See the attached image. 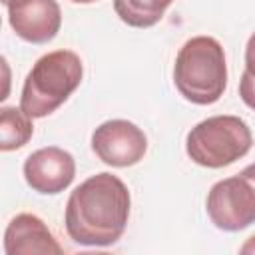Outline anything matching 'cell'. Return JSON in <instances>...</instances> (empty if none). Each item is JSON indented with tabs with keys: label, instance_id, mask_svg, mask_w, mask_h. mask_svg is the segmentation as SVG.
I'll use <instances>...</instances> for the list:
<instances>
[{
	"label": "cell",
	"instance_id": "cell-2",
	"mask_svg": "<svg viewBox=\"0 0 255 255\" xmlns=\"http://www.w3.org/2000/svg\"><path fill=\"white\" fill-rule=\"evenodd\" d=\"M173 84L191 104H215L227 86V64L221 44L211 36L187 40L175 56Z\"/></svg>",
	"mask_w": 255,
	"mask_h": 255
},
{
	"label": "cell",
	"instance_id": "cell-15",
	"mask_svg": "<svg viewBox=\"0 0 255 255\" xmlns=\"http://www.w3.org/2000/svg\"><path fill=\"white\" fill-rule=\"evenodd\" d=\"M72 2H76V4H92L96 0H72Z\"/></svg>",
	"mask_w": 255,
	"mask_h": 255
},
{
	"label": "cell",
	"instance_id": "cell-5",
	"mask_svg": "<svg viewBox=\"0 0 255 255\" xmlns=\"http://www.w3.org/2000/svg\"><path fill=\"white\" fill-rule=\"evenodd\" d=\"M205 209L217 229L241 231L255 223V189L241 173L221 179L209 189Z\"/></svg>",
	"mask_w": 255,
	"mask_h": 255
},
{
	"label": "cell",
	"instance_id": "cell-16",
	"mask_svg": "<svg viewBox=\"0 0 255 255\" xmlns=\"http://www.w3.org/2000/svg\"><path fill=\"white\" fill-rule=\"evenodd\" d=\"M0 2H2V4H8V2H10V0H0Z\"/></svg>",
	"mask_w": 255,
	"mask_h": 255
},
{
	"label": "cell",
	"instance_id": "cell-8",
	"mask_svg": "<svg viewBox=\"0 0 255 255\" xmlns=\"http://www.w3.org/2000/svg\"><path fill=\"white\" fill-rule=\"evenodd\" d=\"M76 175V161L70 151L48 145L30 153L24 161L26 183L44 195H56L64 191Z\"/></svg>",
	"mask_w": 255,
	"mask_h": 255
},
{
	"label": "cell",
	"instance_id": "cell-13",
	"mask_svg": "<svg viewBox=\"0 0 255 255\" xmlns=\"http://www.w3.org/2000/svg\"><path fill=\"white\" fill-rule=\"evenodd\" d=\"M241 175L243 177H247L249 181H251V185H253V189H255V163H251V165H247L243 171H241Z\"/></svg>",
	"mask_w": 255,
	"mask_h": 255
},
{
	"label": "cell",
	"instance_id": "cell-9",
	"mask_svg": "<svg viewBox=\"0 0 255 255\" xmlns=\"http://www.w3.org/2000/svg\"><path fill=\"white\" fill-rule=\"evenodd\" d=\"M6 255H34V253H62L48 225L34 213H18L4 233Z\"/></svg>",
	"mask_w": 255,
	"mask_h": 255
},
{
	"label": "cell",
	"instance_id": "cell-7",
	"mask_svg": "<svg viewBox=\"0 0 255 255\" xmlns=\"http://www.w3.org/2000/svg\"><path fill=\"white\" fill-rule=\"evenodd\" d=\"M8 22L16 36L30 44H46L62 26V10L56 0H10Z\"/></svg>",
	"mask_w": 255,
	"mask_h": 255
},
{
	"label": "cell",
	"instance_id": "cell-1",
	"mask_svg": "<svg viewBox=\"0 0 255 255\" xmlns=\"http://www.w3.org/2000/svg\"><path fill=\"white\" fill-rule=\"evenodd\" d=\"M129 191L108 171L82 181L66 203V231L74 243L88 247L114 245L126 231L129 217Z\"/></svg>",
	"mask_w": 255,
	"mask_h": 255
},
{
	"label": "cell",
	"instance_id": "cell-14",
	"mask_svg": "<svg viewBox=\"0 0 255 255\" xmlns=\"http://www.w3.org/2000/svg\"><path fill=\"white\" fill-rule=\"evenodd\" d=\"M241 253H255V235L249 237V239L241 245Z\"/></svg>",
	"mask_w": 255,
	"mask_h": 255
},
{
	"label": "cell",
	"instance_id": "cell-12",
	"mask_svg": "<svg viewBox=\"0 0 255 255\" xmlns=\"http://www.w3.org/2000/svg\"><path fill=\"white\" fill-rule=\"evenodd\" d=\"M239 96L247 108L255 110V32L245 46V72L239 80Z\"/></svg>",
	"mask_w": 255,
	"mask_h": 255
},
{
	"label": "cell",
	"instance_id": "cell-6",
	"mask_svg": "<svg viewBox=\"0 0 255 255\" xmlns=\"http://www.w3.org/2000/svg\"><path fill=\"white\" fill-rule=\"evenodd\" d=\"M92 149L106 165L129 167L143 159L147 137L128 120H110L94 129Z\"/></svg>",
	"mask_w": 255,
	"mask_h": 255
},
{
	"label": "cell",
	"instance_id": "cell-10",
	"mask_svg": "<svg viewBox=\"0 0 255 255\" xmlns=\"http://www.w3.org/2000/svg\"><path fill=\"white\" fill-rule=\"evenodd\" d=\"M173 0H114V10L120 20L131 28L155 26Z\"/></svg>",
	"mask_w": 255,
	"mask_h": 255
},
{
	"label": "cell",
	"instance_id": "cell-11",
	"mask_svg": "<svg viewBox=\"0 0 255 255\" xmlns=\"http://www.w3.org/2000/svg\"><path fill=\"white\" fill-rule=\"evenodd\" d=\"M34 133V126L30 122V116H26L22 110L4 106L0 110V149L12 151L28 143V139Z\"/></svg>",
	"mask_w": 255,
	"mask_h": 255
},
{
	"label": "cell",
	"instance_id": "cell-4",
	"mask_svg": "<svg viewBox=\"0 0 255 255\" xmlns=\"http://www.w3.org/2000/svg\"><path fill=\"white\" fill-rule=\"evenodd\" d=\"M253 135L237 116H213L193 126L185 137V151L201 167H225L247 155Z\"/></svg>",
	"mask_w": 255,
	"mask_h": 255
},
{
	"label": "cell",
	"instance_id": "cell-3",
	"mask_svg": "<svg viewBox=\"0 0 255 255\" xmlns=\"http://www.w3.org/2000/svg\"><path fill=\"white\" fill-rule=\"evenodd\" d=\"M82 60L72 50L44 54L28 72L20 96V110L30 118H46L56 112L80 86Z\"/></svg>",
	"mask_w": 255,
	"mask_h": 255
}]
</instances>
